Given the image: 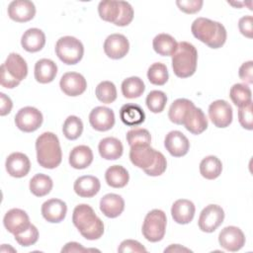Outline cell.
Segmentation results:
<instances>
[{
    "mask_svg": "<svg viewBox=\"0 0 253 253\" xmlns=\"http://www.w3.org/2000/svg\"><path fill=\"white\" fill-rule=\"evenodd\" d=\"M89 122L92 127L99 131L111 129L115 125V114L107 107H96L89 115Z\"/></svg>",
    "mask_w": 253,
    "mask_h": 253,
    "instance_id": "18",
    "label": "cell"
},
{
    "mask_svg": "<svg viewBox=\"0 0 253 253\" xmlns=\"http://www.w3.org/2000/svg\"><path fill=\"white\" fill-rule=\"evenodd\" d=\"M167 218L161 210L150 211L144 218L142 224V234L150 242H158L163 239L166 231Z\"/></svg>",
    "mask_w": 253,
    "mask_h": 253,
    "instance_id": "8",
    "label": "cell"
},
{
    "mask_svg": "<svg viewBox=\"0 0 253 253\" xmlns=\"http://www.w3.org/2000/svg\"><path fill=\"white\" fill-rule=\"evenodd\" d=\"M42 114L34 107H25L15 116L16 126L24 132H33L42 124Z\"/></svg>",
    "mask_w": 253,
    "mask_h": 253,
    "instance_id": "9",
    "label": "cell"
},
{
    "mask_svg": "<svg viewBox=\"0 0 253 253\" xmlns=\"http://www.w3.org/2000/svg\"><path fill=\"white\" fill-rule=\"evenodd\" d=\"M129 49L127 39L122 34H112L104 42V51L112 59H120L126 55Z\"/></svg>",
    "mask_w": 253,
    "mask_h": 253,
    "instance_id": "14",
    "label": "cell"
},
{
    "mask_svg": "<svg viewBox=\"0 0 253 253\" xmlns=\"http://www.w3.org/2000/svg\"><path fill=\"white\" fill-rule=\"evenodd\" d=\"M23 48L29 52L40 51L45 44L44 33L37 28L27 30L21 39Z\"/></svg>",
    "mask_w": 253,
    "mask_h": 253,
    "instance_id": "26",
    "label": "cell"
},
{
    "mask_svg": "<svg viewBox=\"0 0 253 253\" xmlns=\"http://www.w3.org/2000/svg\"><path fill=\"white\" fill-rule=\"evenodd\" d=\"M95 93L97 99L105 104H111L117 99V89L111 81L100 82L96 87Z\"/></svg>",
    "mask_w": 253,
    "mask_h": 253,
    "instance_id": "40",
    "label": "cell"
},
{
    "mask_svg": "<svg viewBox=\"0 0 253 253\" xmlns=\"http://www.w3.org/2000/svg\"><path fill=\"white\" fill-rule=\"evenodd\" d=\"M5 228L12 234L21 233L30 226V218L27 212L21 209H11L3 218Z\"/></svg>",
    "mask_w": 253,
    "mask_h": 253,
    "instance_id": "16",
    "label": "cell"
},
{
    "mask_svg": "<svg viewBox=\"0 0 253 253\" xmlns=\"http://www.w3.org/2000/svg\"><path fill=\"white\" fill-rule=\"evenodd\" d=\"M107 184L113 188H124L129 179L128 172L121 165H113L109 167L105 173Z\"/></svg>",
    "mask_w": 253,
    "mask_h": 253,
    "instance_id": "33",
    "label": "cell"
},
{
    "mask_svg": "<svg viewBox=\"0 0 253 253\" xmlns=\"http://www.w3.org/2000/svg\"><path fill=\"white\" fill-rule=\"evenodd\" d=\"M93 161V152L87 145L75 146L69 153V164L74 169H85Z\"/></svg>",
    "mask_w": 253,
    "mask_h": 253,
    "instance_id": "29",
    "label": "cell"
},
{
    "mask_svg": "<svg viewBox=\"0 0 253 253\" xmlns=\"http://www.w3.org/2000/svg\"><path fill=\"white\" fill-rule=\"evenodd\" d=\"M183 125L186 129L189 130L191 133L200 134L207 129L208 119L202 109L194 106L189 110L183 122Z\"/></svg>",
    "mask_w": 253,
    "mask_h": 253,
    "instance_id": "23",
    "label": "cell"
},
{
    "mask_svg": "<svg viewBox=\"0 0 253 253\" xmlns=\"http://www.w3.org/2000/svg\"><path fill=\"white\" fill-rule=\"evenodd\" d=\"M118 251L120 253H126V252H146V249L138 241L132 240V239H126V240H124L120 244V246L118 248Z\"/></svg>",
    "mask_w": 253,
    "mask_h": 253,
    "instance_id": "47",
    "label": "cell"
},
{
    "mask_svg": "<svg viewBox=\"0 0 253 253\" xmlns=\"http://www.w3.org/2000/svg\"><path fill=\"white\" fill-rule=\"evenodd\" d=\"M238 75L242 81L247 84L253 83V61L249 60L244 62L238 71Z\"/></svg>",
    "mask_w": 253,
    "mask_h": 253,
    "instance_id": "49",
    "label": "cell"
},
{
    "mask_svg": "<svg viewBox=\"0 0 253 253\" xmlns=\"http://www.w3.org/2000/svg\"><path fill=\"white\" fill-rule=\"evenodd\" d=\"M55 52L57 57L65 64L72 65L78 63L84 54V46L82 42L71 36L60 38L55 44Z\"/></svg>",
    "mask_w": 253,
    "mask_h": 253,
    "instance_id": "7",
    "label": "cell"
},
{
    "mask_svg": "<svg viewBox=\"0 0 253 253\" xmlns=\"http://www.w3.org/2000/svg\"><path fill=\"white\" fill-rule=\"evenodd\" d=\"M166 167H167V161L165 156L160 151H157L155 162L149 169L145 170L144 172L149 176H153V177L159 176L165 172Z\"/></svg>",
    "mask_w": 253,
    "mask_h": 253,
    "instance_id": "45",
    "label": "cell"
},
{
    "mask_svg": "<svg viewBox=\"0 0 253 253\" xmlns=\"http://www.w3.org/2000/svg\"><path fill=\"white\" fill-rule=\"evenodd\" d=\"M195 211L196 208L193 202L186 199L177 200L171 208L172 217L174 221L179 224H187L191 222L194 218Z\"/></svg>",
    "mask_w": 253,
    "mask_h": 253,
    "instance_id": "22",
    "label": "cell"
},
{
    "mask_svg": "<svg viewBox=\"0 0 253 253\" xmlns=\"http://www.w3.org/2000/svg\"><path fill=\"white\" fill-rule=\"evenodd\" d=\"M147 78L153 85H164L169 78L166 65L161 62H155L151 64L147 70Z\"/></svg>",
    "mask_w": 253,
    "mask_h": 253,
    "instance_id": "38",
    "label": "cell"
},
{
    "mask_svg": "<svg viewBox=\"0 0 253 253\" xmlns=\"http://www.w3.org/2000/svg\"><path fill=\"white\" fill-rule=\"evenodd\" d=\"M41 211L46 221L58 223L65 218L67 207L66 204L59 199H50L42 204Z\"/></svg>",
    "mask_w": 253,
    "mask_h": 253,
    "instance_id": "21",
    "label": "cell"
},
{
    "mask_svg": "<svg viewBox=\"0 0 253 253\" xmlns=\"http://www.w3.org/2000/svg\"><path fill=\"white\" fill-rule=\"evenodd\" d=\"M224 211L221 207L217 205H209L202 211L199 216L198 224L204 232H213L223 221Z\"/></svg>",
    "mask_w": 253,
    "mask_h": 253,
    "instance_id": "10",
    "label": "cell"
},
{
    "mask_svg": "<svg viewBox=\"0 0 253 253\" xmlns=\"http://www.w3.org/2000/svg\"><path fill=\"white\" fill-rule=\"evenodd\" d=\"M219 245L227 251L235 252L245 244V236L239 227L230 225L224 227L218 235Z\"/></svg>",
    "mask_w": 253,
    "mask_h": 253,
    "instance_id": "12",
    "label": "cell"
},
{
    "mask_svg": "<svg viewBox=\"0 0 253 253\" xmlns=\"http://www.w3.org/2000/svg\"><path fill=\"white\" fill-rule=\"evenodd\" d=\"M15 236V240L22 246L28 247L33 244H35L39 239V231L38 228L34 224H30V226L22 231L21 233H18Z\"/></svg>",
    "mask_w": 253,
    "mask_h": 253,
    "instance_id": "43",
    "label": "cell"
},
{
    "mask_svg": "<svg viewBox=\"0 0 253 253\" xmlns=\"http://www.w3.org/2000/svg\"><path fill=\"white\" fill-rule=\"evenodd\" d=\"M59 86L61 91L71 97H76L85 92L87 82L83 75L77 72H66L62 75Z\"/></svg>",
    "mask_w": 253,
    "mask_h": 253,
    "instance_id": "15",
    "label": "cell"
},
{
    "mask_svg": "<svg viewBox=\"0 0 253 253\" xmlns=\"http://www.w3.org/2000/svg\"><path fill=\"white\" fill-rule=\"evenodd\" d=\"M36 15V7L29 0H15L8 6V16L11 20L18 23L31 21Z\"/></svg>",
    "mask_w": 253,
    "mask_h": 253,
    "instance_id": "17",
    "label": "cell"
},
{
    "mask_svg": "<svg viewBox=\"0 0 253 253\" xmlns=\"http://www.w3.org/2000/svg\"><path fill=\"white\" fill-rule=\"evenodd\" d=\"M126 140L129 146L137 144H150L151 136L145 128H132L126 133Z\"/></svg>",
    "mask_w": 253,
    "mask_h": 253,
    "instance_id": "42",
    "label": "cell"
},
{
    "mask_svg": "<svg viewBox=\"0 0 253 253\" xmlns=\"http://www.w3.org/2000/svg\"><path fill=\"white\" fill-rule=\"evenodd\" d=\"M145 103L150 112L155 113V114L161 113L166 106L167 96L162 91L153 90L148 93Z\"/></svg>",
    "mask_w": 253,
    "mask_h": 253,
    "instance_id": "41",
    "label": "cell"
},
{
    "mask_svg": "<svg viewBox=\"0 0 253 253\" xmlns=\"http://www.w3.org/2000/svg\"><path fill=\"white\" fill-rule=\"evenodd\" d=\"M202 0H178L176 1L177 6L181 11L187 14H195L199 12L203 6Z\"/></svg>",
    "mask_w": 253,
    "mask_h": 253,
    "instance_id": "46",
    "label": "cell"
},
{
    "mask_svg": "<svg viewBox=\"0 0 253 253\" xmlns=\"http://www.w3.org/2000/svg\"><path fill=\"white\" fill-rule=\"evenodd\" d=\"M0 99H1V104H0V115L1 116H6L8 115L13 107L12 100L6 96L4 93H0Z\"/></svg>",
    "mask_w": 253,
    "mask_h": 253,
    "instance_id": "50",
    "label": "cell"
},
{
    "mask_svg": "<svg viewBox=\"0 0 253 253\" xmlns=\"http://www.w3.org/2000/svg\"><path fill=\"white\" fill-rule=\"evenodd\" d=\"M57 74V65L48 58H42L35 64V78L42 84H46L55 78Z\"/></svg>",
    "mask_w": 253,
    "mask_h": 253,
    "instance_id": "27",
    "label": "cell"
},
{
    "mask_svg": "<svg viewBox=\"0 0 253 253\" xmlns=\"http://www.w3.org/2000/svg\"><path fill=\"white\" fill-rule=\"evenodd\" d=\"M62 131L67 139L75 140L82 134L83 123L78 117L69 116L63 123Z\"/></svg>",
    "mask_w": 253,
    "mask_h": 253,
    "instance_id": "39",
    "label": "cell"
},
{
    "mask_svg": "<svg viewBox=\"0 0 253 253\" xmlns=\"http://www.w3.org/2000/svg\"><path fill=\"white\" fill-rule=\"evenodd\" d=\"M229 97L233 104L238 108L252 102V93L250 88L241 83H236L230 88Z\"/></svg>",
    "mask_w": 253,
    "mask_h": 253,
    "instance_id": "37",
    "label": "cell"
},
{
    "mask_svg": "<svg viewBox=\"0 0 253 253\" xmlns=\"http://www.w3.org/2000/svg\"><path fill=\"white\" fill-rule=\"evenodd\" d=\"M198 51L196 47L188 42L178 43L176 51L172 55V68L176 76L187 78L192 76L197 69Z\"/></svg>",
    "mask_w": 253,
    "mask_h": 253,
    "instance_id": "4",
    "label": "cell"
},
{
    "mask_svg": "<svg viewBox=\"0 0 253 253\" xmlns=\"http://www.w3.org/2000/svg\"><path fill=\"white\" fill-rule=\"evenodd\" d=\"M164 251L165 252H173V251L174 252H180V251H190V249L181 247L179 244H172L168 248H166Z\"/></svg>",
    "mask_w": 253,
    "mask_h": 253,
    "instance_id": "52",
    "label": "cell"
},
{
    "mask_svg": "<svg viewBox=\"0 0 253 253\" xmlns=\"http://www.w3.org/2000/svg\"><path fill=\"white\" fill-rule=\"evenodd\" d=\"M98 13L102 20L119 27L127 26L133 19V9L129 3L125 1H101Z\"/></svg>",
    "mask_w": 253,
    "mask_h": 253,
    "instance_id": "5",
    "label": "cell"
},
{
    "mask_svg": "<svg viewBox=\"0 0 253 253\" xmlns=\"http://www.w3.org/2000/svg\"><path fill=\"white\" fill-rule=\"evenodd\" d=\"M38 163L46 169L56 168L62 159L58 137L50 131L42 133L36 140Z\"/></svg>",
    "mask_w": 253,
    "mask_h": 253,
    "instance_id": "3",
    "label": "cell"
},
{
    "mask_svg": "<svg viewBox=\"0 0 253 253\" xmlns=\"http://www.w3.org/2000/svg\"><path fill=\"white\" fill-rule=\"evenodd\" d=\"M238 28L240 33L246 38L251 39L253 37V18L250 15L242 17L238 22Z\"/></svg>",
    "mask_w": 253,
    "mask_h": 253,
    "instance_id": "48",
    "label": "cell"
},
{
    "mask_svg": "<svg viewBox=\"0 0 253 253\" xmlns=\"http://www.w3.org/2000/svg\"><path fill=\"white\" fill-rule=\"evenodd\" d=\"M164 146L172 156L181 157L188 153L190 142L183 132L172 130L166 134Z\"/></svg>",
    "mask_w": 253,
    "mask_h": 253,
    "instance_id": "19",
    "label": "cell"
},
{
    "mask_svg": "<svg viewBox=\"0 0 253 253\" xmlns=\"http://www.w3.org/2000/svg\"><path fill=\"white\" fill-rule=\"evenodd\" d=\"M72 221L81 235L88 240L99 239L104 233V223L96 215L94 210L86 204L75 207Z\"/></svg>",
    "mask_w": 253,
    "mask_h": 253,
    "instance_id": "1",
    "label": "cell"
},
{
    "mask_svg": "<svg viewBox=\"0 0 253 253\" xmlns=\"http://www.w3.org/2000/svg\"><path fill=\"white\" fill-rule=\"evenodd\" d=\"M152 46L155 52L159 55L172 56L177 49L178 42L168 34H159L153 39Z\"/></svg>",
    "mask_w": 253,
    "mask_h": 253,
    "instance_id": "31",
    "label": "cell"
},
{
    "mask_svg": "<svg viewBox=\"0 0 253 253\" xmlns=\"http://www.w3.org/2000/svg\"><path fill=\"white\" fill-rule=\"evenodd\" d=\"M5 166L10 176L22 178L29 173L31 169V162L26 154L22 152H13L7 157Z\"/></svg>",
    "mask_w": 253,
    "mask_h": 253,
    "instance_id": "20",
    "label": "cell"
},
{
    "mask_svg": "<svg viewBox=\"0 0 253 253\" xmlns=\"http://www.w3.org/2000/svg\"><path fill=\"white\" fill-rule=\"evenodd\" d=\"M120 118L125 125L135 126L144 122L145 114L138 105L126 104L120 110Z\"/></svg>",
    "mask_w": 253,
    "mask_h": 253,
    "instance_id": "30",
    "label": "cell"
},
{
    "mask_svg": "<svg viewBox=\"0 0 253 253\" xmlns=\"http://www.w3.org/2000/svg\"><path fill=\"white\" fill-rule=\"evenodd\" d=\"M0 83L3 87L12 89L27 77L28 65L26 60L18 53L12 52L0 67Z\"/></svg>",
    "mask_w": 253,
    "mask_h": 253,
    "instance_id": "6",
    "label": "cell"
},
{
    "mask_svg": "<svg viewBox=\"0 0 253 253\" xmlns=\"http://www.w3.org/2000/svg\"><path fill=\"white\" fill-rule=\"evenodd\" d=\"M99 153L106 160H117L123 155L124 147L122 142L116 137H105L98 145Z\"/></svg>",
    "mask_w": 253,
    "mask_h": 253,
    "instance_id": "28",
    "label": "cell"
},
{
    "mask_svg": "<svg viewBox=\"0 0 253 253\" xmlns=\"http://www.w3.org/2000/svg\"><path fill=\"white\" fill-rule=\"evenodd\" d=\"M238 121L242 127L251 130L253 128V116H252V102L245 106L239 107Z\"/></svg>",
    "mask_w": 253,
    "mask_h": 253,
    "instance_id": "44",
    "label": "cell"
},
{
    "mask_svg": "<svg viewBox=\"0 0 253 253\" xmlns=\"http://www.w3.org/2000/svg\"><path fill=\"white\" fill-rule=\"evenodd\" d=\"M209 117L217 127H226L232 122V108L224 100H216L209 107Z\"/></svg>",
    "mask_w": 253,
    "mask_h": 253,
    "instance_id": "13",
    "label": "cell"
},
{
    "mask_svg": "<svg viewBox=\"0 0 253 253\" xmlns=\"http://www.w3.org/2000/svg\"><path fill=\"white\" fill-rule=\"evenodd\" d=\"M193 36L211 48L221 47L226 41V30L218 22L208 18H197L191 27Z\"/></svg>",
    "mask_w": 253,
    "mask_h": 253,
    "instance_id": "2",
    "label": "cell"
},
{
    "mask_svg": "<svg viewBox=\"0 0 253 253\" xmlns=\"http://www.w3.org/2000/svg\"><path fill=\"white\" fill-rule=\"evenodd\" d=\"M52 186L51 178L45 174H37L30 181V191L37 197L47 195L51 191Z\"/></svg>",
    "mask_w": 253,
    "mask_h": 253,
    "instance_id": "36",
    "label": "cell"
},
{
    "mask_svg": "<svg viewBox=\"0 0 253 253\" xmlns=\"http://www.w3.org/2000/svg\"><path fill=\"white\" fill-rule=\"evenodd\" d=\"M89 251V249L84 248L81 244L77 242H68L65 244V246L61 249V252H86Z\"/></svg>",
    "mask_w": 253,
    "mask_h": 253,
    "instance_id": "51",
    "label": "cell"
},
{
    "mask_svg": "<svg viewBox=\"0 0 253 253\" xmlns=\"http://www.w3.org/2000/svg\"><path fill=\"white\" fill-rule=\"evenodd\" d=\"M221 171L222 164L216 156H207L200 163L201 175L208 180L216 179L221 174Z\"/></svg>",
    "mask_w": 253,
    "mask_h": 253,
    "instance_id": "34",
    "label": "cell"
},
{
    "mask_svg": "<svg viewBox=\"0 0 253 253\" xmlns=\"http://www.w3.org/2000/svg\"><path fill=\"white\" fill-rule=\"evenodd\" d=\"M73 188L79 197L92 198L100 191L101 184L97 177L85 175L76 179Z\"/></svg>",
    "mask_w": 253,
    "mask_h": 253,
    "instance_id": "24",
    "label": "cell"
},
{
    "mask_svg": "<svg viewBox=\"0 0 253 253\" xmlns=\"http://www.w3.org/2000/svg\"><path fill=\"white\" fill-rule=\"evenodd\" d=\"M145 90V85L139 77L131 76L125 79L122 83V93L127 99L140 97Z\"/></svg>",
    "mask_w": 253,
    "mask_h": 253,
    "instance_id": "35",
    "label": "cell"
},
{
    "mask_svg": "<svg viewBox=\"0 0 253 253\" xmlns=\"http://www.w3.org/2000/svg\"><path fill=\"white\" fill-rule=\"evenodd\" d=\"M125 209L124 199L117 194H107L100 201V210L104 215L110 218L119 216Z\"/></svg>",
    "mask_w": 253,
    "mask_h": 253,
    "instance_id": "25",
    "label": "cell"
},
{
    "mask_svg": "<svg viewBox=\"0 0 253 253\" xmlns=\"http://www.w3.org/2000/svg\"><path fill=\"white\" fill-rule=\"evenodd\" d=\"M156 154L157 150L153 149L150 144H137L130 146L129 159L134 166L145 171L155 162Z\"/></svg>",
    "mask_w": 253,
    "mask_h": 253,
    "instance_id": "11",
    "label": "cell"
},
{
    "mask_svg": "<svg viewBox=\"0 0 253 253\" xmlns=\"http://www.w3.org/2000/svg\"><path fill=\"white\" fill-rule=\"evenodd\" d=\"M194 103L188 99L180 98L175 100L168 112V117L170 121L176 125H183V122L189 112V110L194 107Z\"/></svg>",
    "mask_w": 253,
    "mask_h": 253,
    "instance_id": "32",
    "label": "cell"
}]
</instances>
